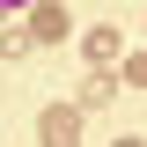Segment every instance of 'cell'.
Instances as JSON below:
<instances>
[{
  "label": "cell",
  "instance_id": "6da1fadb",
  "mask_svg": "<svg viewBox=\"0 0 147 147\" xmlns=\"http://www.w3.org/2000/svg\"><path fill=\"white\" fill-rule=\"evenodd\" d=\"M59 37H74L66 7H52V0H30V44H59Z\"/></svg>",
  "mask_w": 147,
  "mask_h": 147
},
{
  "label": "cell",
  "instance_id": "8992f818",
  "mask_svg": "<svg viewBox=\"0 0 147 147\" xmlns=\"http://www.w3.org/2000/svg\"><path fill=\"white\" fill-rule=\"evenodd\" d=\"M15 7H30V0H0V15H15Z\"/></svg>",
  "mask_w": 147,
  "mask_h": 147
},
{
  "label": "cell",
  "instance_id": "52a82bcc",
  "mask_svg": "<svg viewBox=\"0 0 147 147\" xmlns=\"http://www.w3.org/2000/svg\"><path fill=\"white\" fill-rule=\"evenodd\" d=\"M118 147H147V140H118Z\"/></svg>",
  "mask_w": 147,
  "mask_h": 147
},
{
  "label": "cell",
  "instance_id": "277c9868",
  "mask_svg": "<svg viewBox=\"0 0 147 147\" xmlns=\"http://www.w3.org/2000/svg\"><path fill=\"white\" fill-rule=\"evenodd\" d=\"M118 52V30H88V59H110Z\"/></svg>",
  "mask_w": 147,
  "mask_h": 147
},
{
  "label": "cell",
  "instance_id": "7a4b0ae2",
  "mask_svg": "<svg viewBox=\"0 0 147 147\" xmlns=\"http://www.w3.org/2000/svg\"><path fill=\"white\" fill-rule=\"evenodd\" d=\"M37 132H44V147H81V110H74V103L44 110V118H37Z\"/></svg>",
  "mask_w": 147,
  "mask_h": 147
},
{
  "label": "cell",
  "instance_id": "5b68a950",
  "mask_svg": "<svg viewBox=\"0 0 147 147\" xmlns=\"http://www.w3.org/2000/svg\"><path fill=\"white\" fill-rule=\"evenodd\" d=\"M125 81H132V88H147V52H132V59H125Z\"/></svg>",
  "mask_w": 147,
  "mask_h": 147
},
{
  "label": "cell",
  "instance_id": "3957f363",
  "mask_svg": "<svg viewBox=\"0 0 147 147\" xmlns=\"http://www.w3.org/2000/svg\"><path fill=\"white\" fill-rule=\"evenodd\" d=\"M110 96H118V81H110V74H88V81H81V96H74V110H103Z\"/></svg>",
  "mask_w": 147,
  "mask_h": 147
}]
</instances>
